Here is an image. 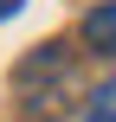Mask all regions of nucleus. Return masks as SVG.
Segmentation results:
<instances>
[{
	"instance_id": "f03ea898",
	"label": "nucleus",
	"mask_w": 116,
	"mask_h": 122,
	"mask_svg": "<svg viewBox=\"0 0 116 122\" xmlns=\"http://www.w3.org/2000/svg\"><path fill=\"white\" fill-rule=\"evenodd\" d=\"M58 71H65V45H45V51H32L19 64V90H32L39 77H58Z\"/></svg>"
},
{
	"instance_id": "7ed1b4c3",
	"label": "nucleus",
	"mask_w": 116,
	"mask_h": 122,
	"mask_svg": "<svg viewBox=\"0 0 116 122\" xmlns=\"http://www.w3.org/2000/svg\"><path fill=\"white\" fill-rule=\"evenodd\" d=\"M84 122H116V77L97 84V97L84 103Z\"/></svg>"
},
{
	"instance_id": "20e7f679",
	"label": "nucleus",
	"mask_w": 116,
	"mask_h": 122,
	"mask_svg": "<svg viewBox=\"0 0 116 122\" xmlns=\"http://www.w3.org/2000/svg\"><path fill=\"white\" fill-rule=\"evenodd\" d=\"M19 6H26V0H0V19H13V13H19Z\"/></svg>"
},
{
	"instance_id": "f257e3e1",
	"label": "nucleus",
	"mask_w": 116,
	"mask_h": 122,
	"mask_svg": "<svg viewBox=\"0 0 116 122\" xmlns=\"http://www.w3.org/2000/svg\"><path fill=\"white\" fill-rule=\"evenodd\" d=\"M84 39H90V51H110V58H116V0L84 13Z\"/></svg>"
}]
</instances>
